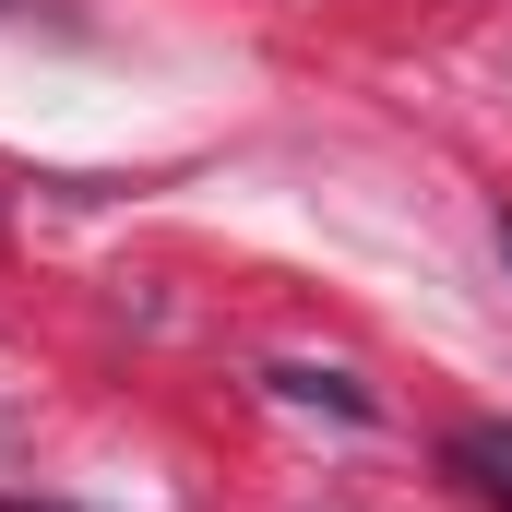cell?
Segmentation results:
<instances>
[{
	"label": "cell",
	"instance_id": "1",
	"mask_svg": "<svg viewBox=\"0 0 512 512\" xmlns=\"http://www.w3.org/2000/svg\"><path fill=\"white\" fill-rule=\"evenodd\" d=\"M262 382L286 393V405H322V417H346V429H370L382 405H370V382H346V370H322V358H274Z\"/></svg>",
	"mask_w": 512,
	"mask_h": 512
},
{
	"label": "cell",
	"instance_id": "2",
	"mask_svg": "<svg viewBox=\"0 0 512 512\" xmlns=\"http://www.w3.org/2000/svg\"><path fill=\"white\" fill-rule=\"evenodd\" d=\"M441 453H453V477H465V489H489V501L512 512V417H465Z\"/></svg>",
	"mask_w": 512,
	"mask_h": 512
},
{
	"label": "cell",
	"instance_id": "3",
	"mask_svg": "<svg viewBox=\"0 0 512 512\" xmlns=\"http://www.w3.org/2000/svg\"><path fill=\"white\" fill-rule=\"evenodd\" d=\"M0 512H60V501H0Z\"/></svg>",
	"mask_w": 512,
	"mask_h": 512
},
{
	"label": "cell",
	"instance_id": "4",
	"mask_svg": "<svg viewBox=\"0 0 512 512\" xmlns=\"http://www.w3.org/2000/svg\"><path fill=\"white\" fill-rule=\"evenodd\" d=\"M501 262H512V215H501Z\"/></svg>",
	"mask_w": 512,
	"mask_h": 512
},
{
	"label": "cell",
	"instance_id": "5",
	"mask_svg": "<svg viewBox=\"0 0 512 512\" xmlns=\"http://www.w3.org/2000/svg\"><path fill=\"white\" fill-rule=\"evenodd\" d=\"M0 12H12V0H0Z\"/></svg>",
	"mask_w": 512,
	"mask_h": 512
}]
</instances>
